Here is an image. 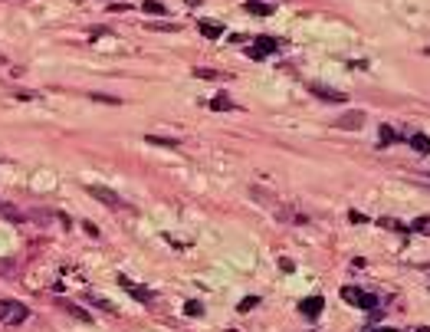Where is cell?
I'll return each instance as SVG.
<instances>
[{
    "label": "cell",
    "instance_id": "6da1fadb",
    "mask_svg": "<svg viewBox=\"0 0 430 332\" xmlns=\"http://www.w3.org/2000/svg\"><path fill=\"white\" fill-rule=\"evenodd\" d=\"M30 310L20 300H0V326H20L27 322Z\"/></svg>",
    "mask_w": 430,
    "mask_h": 332
},
{
    "label": "cell",
    "instance_id": "7a4b0ae2",
    "mask_svg": "<svg viewBox=\"0 0 430 332\" xmlns=\"http://www.w3.org/2000/svg\"><path fill=\"white\" fill-rule=\"evenodd\" d=\"M342 300L352 303V306H358V310H375L378 306L375 296L365 293V289H358V286H342Z\"/></svg>",
    "mask_w": 430,
    "mask_h": 332
},
{
    "label": "cell",
    "instance_id": "3957f363",
    "mask_svg": "<svg viewBox=\"0 0 430 332\" xmlns=\"http://www.w3.org/2000/svg\"><path fill=\"white\" fill-rule=\"evenodd\" d=\"M276 50H280V40H273V36H259V40H257V46H250L247 53L253 56V60H263V56L276 53Z\"/></svg>",
    "mask_w": 430,
    "mask_h": 332
},
{
    "label": "cell",
    "instance_id": "277c9868",
    "mask_svg": "<svg viewBox=\"0 0 430 332\" xmlns=\"http://www.w3.org/2000/svg\"><path fill=\"white\" fill-rule=\"evenodd\" d=\"M335 125H338V129H348V132H358L361 129V125H365V112H345L342 118H335Z\"/></svg>",
    "mask_w": 430,
    "mask_h": 332
},
{
    "label": "cell",
    "instance_id": "5b68a950",
    "mask_svg": "<svg viewBox=\"0 0 430 332\" xmlns=\"http://www.w3.org/2000/svg\"><path fill=\"white\" fill-rule=\"evenodd\" d=\"M86 191L92 194V198H99V201H102V204H108V207H122L119 194H112V191H108V188H99V184H89Z\"/></svg>",
    "mask_w": 430,
    "mask_h": 332
},
{
    "label": "cell",
    "instance_id": "8992f818",
    "mask_svg": "<svg viewBox=\"0 0 430 332\" xmlns=\"http://www.w3.org/2000/svg\"><path fill=\"white\" fill-rule=\"evenodd\" d=\"M309 89H312V92H315L319 99H325V102H345V99H348L345 92H338V89H329V86H322V83H312Z\"/></svg>",
    "mask_w": 430,
    "mask_h": 332
},
{
    "label": "cell",
    "instance_id": "52a82bcc",
    "mask_svg": "<svg viewBox=\"0 0 430 332\" xmlns=\"http://www.w3.org/2000/svg\"><path fill=\"white\" fill-rule=\"evenodd\" d=\"M322 306H325V300H322V296H306V300L299 303V312H302V316H309V319H312V316H319V312H322Z\"/></svg>",
    "mask_w": 430,
    "mask_h": 332
},
{
    "label": "cell",
    "instance_id": "ba28073f",
    "mask_svg": "<svg viewBox=\"0 0 430 332\" xmlns=\"http://www.w3.org/2000/svg\"><path fill=\"white\" fill-rule=\"evenodd\" d=\"M243 11L253 13V17H273V7L263 4V0H247V4H243Z\"/></svg>",
    "mask_w": 430,
    "mask_h": 332
},
{
    "label": "cell",
    "instance_id": "9c48e42d",
    "mask_svg": "<svg viewBox=\"0 0 430 332\" xmlns=\"http://www.w3.org/2000/svg\"><path fill=\"white\" fill-rule=\"evenodd\" d=\"M210 109H217V112H234L237 102H234V99H227V96H220V99H210Z\"/></svg>",
    "mask_w": 430,
    "mask_h": 332
},
{
    "label": "cell",
    "instance_id": "30bf717a",
    "mask_svg": "<svg viewBox=\"0 0 430 332\" xmlns=\"http://www.w3.org/2000/svg\"><path fill=\"white\" fill-rule=\"evenodd\" d=\"M201 33H204L207 40H217V36H224V27L220 23H201Z\"/></svg>",
    "mask_w": 430,
    "mask_h": 332
},
{
    "label": "cell",
    "instance_id": "8fae6325",
    "mask_svg": "<svg viewBox=\"0 0 430 332\" xmlns=\"http://www.w3.org/2000/svg\"><path fill=\"white\" fill-rule=\"evenodd\" d=\"M410 145L417 151H424V155H430V139L427 135H410Z\"/></svg>",
    "mask_w": 430,
    "mask_h": 332
},
{
    "label": "cell",
    "instance_id": "7c38bea8",
    "mask_svg": "<svg viewBox=\"0 0 430 332\" xmlns=\"http://www.w3.org/2000/svg\"><path fill=\"white\" fill-rule=\"evenodd\" d=\"M408 230H417V234H430V214H427V217H417V221H414V224H410Z\"/></svg>",
    "mask_w": 430,
    "mask_h": 332
},
{
    "label": "cell",
    "instance_id": "4fadbf2b",
    "mask_svg": "<svg viewBox=\"0 0 430 332\" xmlns=\"http://www.w3.org/2000/svg\"><path fill=\"white\" fill-rule=\"evenodd\" d=\"M151 145H164V148H178V139H162V135H148Z\"/></svg>",
    "mask_w": 430,
    "mask_h": 332
},
{
    "label": "cell",
    "instance_id": "5bb4252c",
    "mask_svg": "<svg viewBox=\"0 0 430 332\" xmlns=\"http://www.w3.org/2000/svg\"><path fill=\"white\" fill-rule=\"evenodd\" d=\"M145 11H148V13H162V17H164V4H158V0H145Z\"/></svg>",
    "mask_w": 430,
    "mask_h": 332
},
{
    "label": "cell",
    "instance_id": "9a60e30c",
    "mask_svg": "<svg viewBox=\"0 0 430 332\" xmlns=\"http://www.w3.org/2000/svg\"><path fill=\"white\" fill-rule=\"evenodd\" d=\"M394 139H398V135H394V129H391V125H385V129H381V145H391Z\"/></svg>",
    "mask_w": 430,
    "mask_h": 332
},
{
    "label": "cell",
    "instance_id": "2e32d148",
    "mask_svg": "<svg viewBox=\"0 0 430 332\" xmlns=\"http://www.w3.org/2000/svg\"><path fill=\"white\" fill-rule=\"evenodd\" d=\"M201 79H227V73H214V69H197Z\"/></svg>",
    "mask_w": 430,
    "mask_h": 332
},
{
    "label": "cell",
    "instance_id": "e0dca14e",
    "mask_svg": "<svg viewBox=\"0 0 430 332\" xmlns=\"http://www.w3.org/2000/svg\"><path fill=\"white\" fill-rule=\"evenodd\" d=\"M253 306H257V296H247V300L240 303V312H250Z\"/></svg>",
    "mask_w": 430,
    "mask_h": 332
},
{
    "label": "cell",
    "instance_id": "ac0fdd59",
    "mask_svg": "<svg viewBox=\"0 0 430 332\" xmlns=\"http://www.w3.org/2000/svg\"><path fill=\"white\" fill-rule=\"evenodd\" d=\"M184 312H191V316H201V303H187V306H184Z\"/></svg>",
    "mask_w": 430,
    "mask_h": 332
},
{
    "label": "cell",
    "instance_id": "d6986e66",
    "mask_svg": "<svg viewBox=\"0 0 430 332\" xmlns=\"http://www.w3.org/2000/svg\"><path fill=\"white\" fill-rule=\"evenodd\" d=\"M375 332H398V329H375Z\"/></svg>",
    "mask_w": 430,
    "mask_h": 332
}]
</instances>
